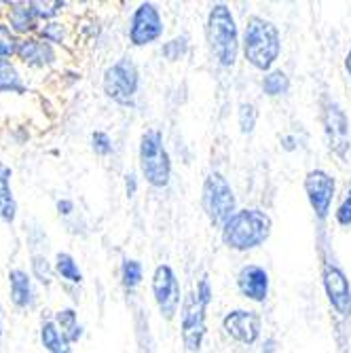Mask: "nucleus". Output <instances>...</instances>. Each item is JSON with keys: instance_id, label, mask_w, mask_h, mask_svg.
Returning a JSON list of instances; mask_svg holds the SVG:
<instances>
[{"instance_id": "f704fd0d", "label": "nucleus", "mask_w": 351, "mask_h": 353, "mask_svg": "<svg viewBox=\"0 0 351 353\" xmlns=\"http://www.w3.org/2000/svg\"><path fill=\"white\" fill-rule=\"evenodd\" d=\"M279 146H281V150H285V152H294V150L299 148V140H297V136H292V134H283V136L279 138Z\"/></svg>"}, {"instance_id": "473e14b6", "label": "nucleus", "mask_w": 351, "mask_h": 353, "mask_svg": "<svg viewBox=\"0 0 351 353\" xmlns=\"http://www.w3.org/2000/svg\"><path fill=\"white\" fill-rule=\"evenodd\" d=\"M193 292L197 294V299H199L205 307L212 305V301H214V288H212V281H210L208 275H201V277L197 279V285L193 288Z\"/></svg>"}, {"instance_id": "b1692460", "label": "nucleus", "mask_w": 351, "mask_h": 353, "mask_svg": "<svg viewBox=\"0 0 351 353\" xmlns=\"http://www.w3.org/2000/svg\"><path fill=\"white\" fill-rule=\"evenodd\" d=\"M144 279V265L138 259H123L121 263V285L125 288V292H134L140 288Z\"/></svg>"}, {"instance_id": "5701e85b", "label": "nucleus", "mask_w": 351, "mask_h": 353, "mask_svg": "<svg viewBox=\"0 0 351 353\" xmlns=\"http://www.w3.org/2000/svg\"><path fill=\"white\" fill-rule=\"evenodd\" d=\"M55 273L68 283L81 285L83 283V271L79 267V263L74 261V256L68 252H57L55 256Z\"/></svg>"}, {"instance_id": "4c0bfd02", "label": "nucleus", "mask_w": 351, "mask_h": 353, "mask_svg": "<svg viewBox=\"0 0 351 353\" xmlns=\"http://www.w3.org/2000/svg\"><path fill=\"white\" fill-rule=\"evenodd\" d=\"M343 68H345L347 77L351 79V47H349V51L345 53V59H343Z\"/></svg>"}, {"instance_id": "72a5a7b5", "label": "nucleus", "mask_w": 351, "mask_h": 353, "mask_svg": "<svg viewBox=\"0 0 351 353\" xmlns=\"http://www.w3.org/2000/svg\"><path fill=\"white\" fill-rule=\"evenodd\" d=\"M136 192H138V176L134 172L125 174V195L132 199L136 197Z\"/></svg>"}, {"instance_id": "9d476101", "label": "nucleus", "mask_w": 351, "mask_h": 353, "mask_svg": "<svg viewBox=\"0 0 351 353\" xmlns=\"http://www.w3.org/2000/svg\"><path fill=\"white\" fill-rule=\"evenodd\" d=\"M150 288H152V299H154L159 313H161L166 322H172V319L180 313L182 303H184L182 285H180V279L174 271V267L168 263L157 265L152 271Z\"/></svg>"}, {"instance_id": "c85d7f7f", "label": "nucleus", "mask_w": 351, "mask_h": 353, "mask_svg": "<svg viewBox=\"0 0 351 353\" xmlns=\"http://www.w3.org/2000/svg\"><path fill=\"white\" fill-rule=\"evenodd\" d=\"M30 7L34 11V15L39 17V21H53L63 9L68 7V3L63 0H55V3H43V0H30Z\"/></svg>"}, {"instance_id": "a878e982", "label": "nucleus", "mask_w": 351, "mask_h": 353, "mask_svg": "<svg viewBox=\"0 0 351 353\" xmlns=\"http://www.w3.org/2000/svg\"><path fill=\"white\" fill-rule=\"evenodd\" d=\"M39 39H43L45 43L49 45H66L68 43V26L59 21V19H53V21H47L41 26L39 30Z\"/></svg>"}, {"instance_id": "aec40b11", "label": "nucleus", "mask_w": 351, "mask_h": 353, "mask_svg": "<svg viewBox=\"0 0 351 353\" xmlns=\"http://www.w3.org/2000/svg\"><path fill=\"white\" fill-rule=\"evenodd\" d=\"M290 87H292V81H290L288 72L281 68H273V70L265 72L261 79V89L267 98H281V95H288Z\"/></svg>"}, {"instance_id": "2eb2a0df", "label": "nucleus", "mask_w": 351, "mask_h": 353, "mask_svg": "<svg viewBox=\"0 0 351 353\" xmlns=\"http://www.w3.org/2000/svg\"><path fill=\"white\" fill-rule=\"evenodd\" d=\"M15 57L30 68L43 70V68L53 66L57 61V51L53 45L45 43L39 37H26V39H19Z\"/></svg>"}, {"instance_id": "f257e3e1", "label": "nucleus", "mask_w": 351, "mask_h": 353, "mask_svg": "<svg viewBox=\"0 0 351 353\" xmlns=\"http://www.w3.org/2000/svg\"><path fill=\"white\" fill-rule=\"evenodd\" d=\"M205 41L220 68L231 70L241 53V32L227 3H214L205 17Z\"/></svg>"}, {"instance_id": "0eeeda50", "label": "nucleus", "mask_w": 351, "mask_h": 353, "mask_svg": "<svg viewBox=\"0 0 351 353\" xmlns=\"http://www.w3.org/2000/svg\"><path fill=\"white\" fill-rule=\"evenodd\" d=\"M320 277L322 288L330 309L343 317H351V279L345 273V269L326 254L324 248H320Z\"/></svg>"}, {"instance_id": "cd10ccee", "label": "nucleus", "mask_w": 351, "mask_h": 353, "mask_svg": "<svg viewBox=\"0 0 351 353\" xmlns=\"http://www.w3.org/2000/svg\"><path fill=\"white\" fill-rule=\"evenodd\" d=\"M30 267H32V277H34L41 285H45V288L51 285L55 267H51V263L47 261L45 254H32Z\"/></svg>"}, {"instance_id": "ddd939ff", "label": "nucleus", "mask_w": 351, "mask_h": 353, "mask_svg": "<svg viewBox=\"0 0 351 353\" xmlns=\"http://www.w3.org/2000/svg\"><path fill=\"white\" fill-rule=\"evenodd\" d=\"M222 330L229 339L239 345L252 347L261 341L263 334V317L254 309H231L222 317Z\"/></svg>"}, {"instance_id": "f3484780", "label": "nucleus", "mask_w": 351, "mask_h": 353, "mask_svg": "<svg viewBox=\"0 0 351 353\" xmlns=\"http://www.w3.org/2000/svg\"><path fill=\"white\" fill-rule=\"evenodd\" d=\"M9 294L11 303L17 309H30L34 305V285H32V277L23 269H11L9 271Z\"/></svg>"}, {"instance_id": "c9c22d12", "label": "nucleus", "mask_w": 351, "mask_h": 353, "mask_svg": "<svg viewBox=\"0 0 351 353\" xmlns=\"http://www.w3.org/2000/svg\"><path fill=\"white\" fill-rule=\"evenodd\" d=\"M55 208H57L59 216H70L74 212V201L72 199H59Z\"/></svg>"}, {"instance_id": "6e6552de", "label": "nucleus", "mask_w": 351, "mask_h": 353, "mask_svg": "<svg viewBox=\"0 0 351 353\" xmlns=\"http://www.w3.org/2000/svg\"><path fill=\"white\" fill-rule=\"evenodd\" d=\"M320 121L328 150L345 161L351 152V125L345 108L334 98L324 95L320 102Z\"/></svg>"}, {"instance_id": "1a4fd4ad", "label": "nucleus", "mask_w": 351, "mask_h": 353, "mask_svg": "<svg viewBox=\"0 0 351 353\" xmlns=\"http://www.w3.org/2000/svg\"><path fill=\"white\" fill-rule=\"evenodd\" d=\"M303 190H305V197L313 212L315 222L320 224V227H324L332 212V201L337 195V178L322 168L309 170L303 180Z\"/></svg>"}, {"instance_id": "a211bd4d", "label": "nucleus", "mask_w": 351, "mask_h": 353, "mask_svg": "<svg viewBox=\"0 0 351 353\" xmlns=\"http://www.w3.org/2000/svg\"><path fill=\"white\" fill-rule=\"evenodd\" d=\"M11 178H13V170L0 161V218L7 224H13L17 218V203L13 197Z\"/></svg>"}, {"instance_id": "f8f14e48", "label": "nucleus", "mask_w": 351, "mask_h": 353, "mask_svg": "<svg viewBox=\"0 0 351 353\" xmlns=\"http://www.w3.org/2000/svg\"><path fill=\"white\" fill-rule=\"evenodd\" d=\"M166 19L154 3H140L127 23V41L132 47H148L163 39Z\"/></svg>"}, {"instance_id": "423d86ee", "label": "nucleus", "mask_w": 351, "mask_h": 353, "mask_svg": "<svg viewBox=\"0 0 351 353\" xmlns=\"http://www.w3.org/2000/svg\"><path fill=\"white\" fill-rule=\"evenodd\" d=\"M102 89L106 98L119 106H134L140 91V70L132 57H119L104 70Z\"/></svg>"}, {"instance_id": "f03ea898", "label": "nucleus", "mask_w": 351, "mask_h": 353, "mask_svg": "<svg viewBox=\"0 0 351 353\" xmlns=\"http://www.w3.org/2000/svg\"><path fill=\"white\" fill-rule=\"evenodd\" d=\"M241 53L254 70L263 74L273 70L281 55L279 28L263 15H250L241 32Z\"/></svg>"}, {"instance_id": "c756f323", "label": "nucleus", "mask_w": 351, "mask_h": 353, "mask_svg": "<svg viewBox=\"0 0 351 353\" xmlns=\"http://www.w3.org/2000/svg\"><path fill=\"white\" fill-rule=\"evenodd\" d=\"M19 37L7 21H0V59H11L17 53Z\"/></svg>"}, {"instance_id": "6ab92c4d", "label": "nucleus", "mask_w": 351, "mask_h": 353, "mask_svg": "<svg viewBox=\"0 0 351 353\" xmlns=\"http://www.w3.org/2000/svg\"><path fill=\"white\" fill-rule=\"evenodd\" d=\"M53 322L57 324V328L61 330V334L66 336V341L70 345H74L83 339V326L79 324V313L72 307H63V309L55 311Z\"/></svg>"}, {"instance_id": "7ed1b4c3", "label": "nucleus", "mask_w": 351, "mask_h": 353, "mask_svg": "<svg viewBox=\"0 0 351 353\" xmlns=\"http://www.w3.org/2000/svg\"><path fill=\"white\" fill-rule=\"evenodd\" d=\"M273 233V220L261 208L237 210L225 227L220 229V239L233 252H252L269 241Z\"/></svg>"}, {"instance_id": "bb28decb", "label": "nucleus", "mask_w": 351, "mask_h": 353, "mask_svg": "<svg viewBox=\"0 0 351 353\" xmlns=\"http://www.w3.org/2000/svg\"><path fill=\"white\" fill-rule=\"evenodd\" d=\"M237 125L243 136H252L259 125V108L252 102H241L237 106Z\"/></svg>"}, {"instance_id": "4be33fe9", "label": "nucleus", "mask_w": 351, "mask_h": 353, "mask_svg": "<svg viewBox=\"0 0 351 353\" xmlns=\"http://www.w3.org/2000/svg\"><path fill=\"white\" fill-rule=\"evenodd\" d=\"M41 343L49 353H72L70 343L66 341V336L61 334V330L57 328V324L53 319H47L41 326Z\"/></svg>"}, {"instance_id": "39448f33", "label": "nucleus", "mask_w": 351, "mask_h": 353, "mask_svg": "<svg viewBox=\"0 0 351 353\" xmlns=\"http://www.w3.org/2000/svg\"><path fill=\"white\" fill-rule=\"evenodd\" d=\"M201 210L214 229H222L237 212V197L231 182L220 172H210L201 184Z\"/></svg>"}, {"instance_id": "58836bf2", "label": "nucleus", "mask_w": 351, "mask_h": 353, "mask_svg": "<svg viewBox=\"0 0 351 353\" xmlns=\"http://www.w3.org/2000/svg\"><path fill=\"white\" fill-rule=\"evenodd\" d=\"M0 339H3V309H0Z\"/></svg>"}, {"instance_id": "412c9836", "label": "nucleus", "mask_w": 351, "mask_h": 353, "mask_svg": "<svg viewBox=\"0 0 351 353\" xmlns=\"http://www.w3.org/2000/svg\"><path fill=\"white\" fill-rule=\"evenodd\" d=\"M0 93H28V87L11 59H0Z\"/></svg>"}, {"instance_id": "7c9ffc66", "label": "nucleus", "mask_w": 351, "mask_h": 353, "mask_svg": "<svg viewBox=\"0 0 351 353\" xmlns=\"http://www.w3.org/2000/svg\"><path fill=\"white\" fill-rule=\"evenodd\" d=\"M334 222L343 229H351V186L347 188L345 197L341 199V203L334 210Z\"/></svg>"}, {"instance_id": "e433bc0d", "label": "nucleus", "mask_w": 351, "mask_h": 353, "mask_svg": "<svg viewBox=\"0 0 351 353\" xmlns=\"http://www.w3.org/2000/svg\"><path fill=\"white\" fill-rule=\"evenodd\" d=\"M277 351H279L277 339L275 336H267L265 343H263V347H261V353H277Z\"/></svg>"}, {"instance_id": "2f4dec72", "label": "nucleus", "mask_w": 351, "mask_h": 353, "mask_svg": "<svg viewBox=\"0 0 351 353\" xmlns=\"http://www.w3.org/2000/svg\"><path fill=\"white\" fill-rule=\"evenodd\" d=\"M91 148H93L95 154L108 157V154H112L114 144H112V138H110L106 132L98 130V132H93V134H91Z\"/></svg>"}, {"instance_id": "4468645a", "label": "nucleus", "mask_w": 351, "mask_h": 353, "mask_svg": "<svg viewBox=\"0 0 351 353\" xmlns=\"http://www.w3.org/2000/svg\"><path fill=\"white\" fill-rule=\"evenodd\" d=\"M237 290L250 303H265L271 290V277L269 271L261 265H243L237 273Z\"/></svg>"}, {"instance_id": "dca6fc26", "label": "nucleus", "mask_w": 351, "mask_h": 353, "mask_svg": "<svg viewBox=\"0 0 351 353\" xmlns=\"http://www.w3.org/2000/svg\"><path fill=\"white\" fill-rule=\"evenodd\" d=\"M7 7V19H9V26L11 30L15 32L17 37L26 39V37H32L39 30H41V21L39 17L32 11L30 3H19V0H9L5 3Z\"/></svg>"}, {"instance_id": "20e7f679", "label": "nucleus", "mask_w": 351, "mask_h": 353, "mask_svg": "<svg viewBox=\"0 0 351 353\" xmlns=\"http://www.w3.org/2000/svg\"><path fill=\"white\" fill-rule=\"evenodd\" d=\"M138 163L142 178L146 184L152 188H168L172 182V157L166 146V136L161 130L150 127L140 136V146H138Z\"/></svg>"}, {"instance_id": "9b49d317", "label": "nucleus", "mask_w": 351, "mask_h": 353, "mask_svg": "<svg viewBox=\"0 0 351 353\" xmlns=\"http://www.w3.org/2000/svg\"><path fill=\"white\" fill-rule=\"evenodd\" d=\"M208 334V307L190 290L180 309V339L186 353H201Z\"/></svg>"}, {"instance_id": "393cba45", "label": "nucleus", "mask_w": 351, "mask_h": 353, "mask_svg": "<svg viewBox=\"0 0 351 353\" xmlns=\"http://www.w3.org/2000/svg\"><path fill=\"white\" fill-rule=\"evenodd\" d=\"M188 53H190V37L188 34H176V37H172L170 41H166L161 45V55L170 63L186 59Z\"/></svg>"}]
</instances>
